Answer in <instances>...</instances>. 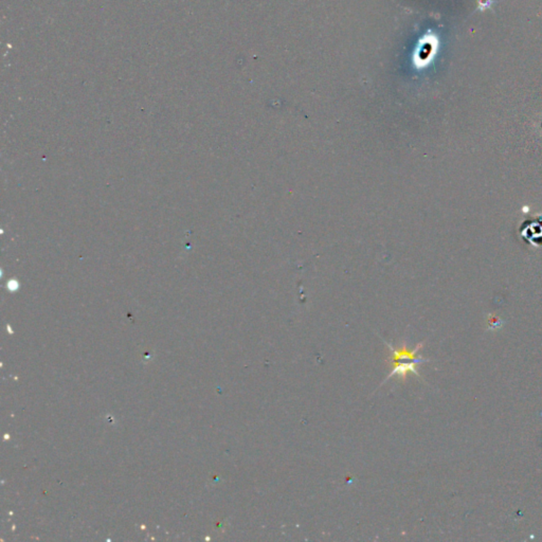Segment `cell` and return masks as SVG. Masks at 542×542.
<instances>
[{
    "instance_id": "cell-1",
    "label": "cell",
    "mask_w": 542,
    "mask_h": 542,
    "mask_svg": "<svg viewBox=\"0 0 542 542\" xmlns=\"http://www.w3.org/2000/svg\"><path fill=\"white\" fill-rule=\"evenodd\" d=\"M384 343L388 345L389 349L391 351L390 360L389 361H390L392 370L382 384H384L393 376H400L402 379H406V375L409 373H413L416 376H420V373L416 371V365L429 361L428 359H424L421 355H418V351H421L423 343H418L415 349H409L404 343L400 345V349H395L384 340Z\"/></svg>"
}]
</instances>
